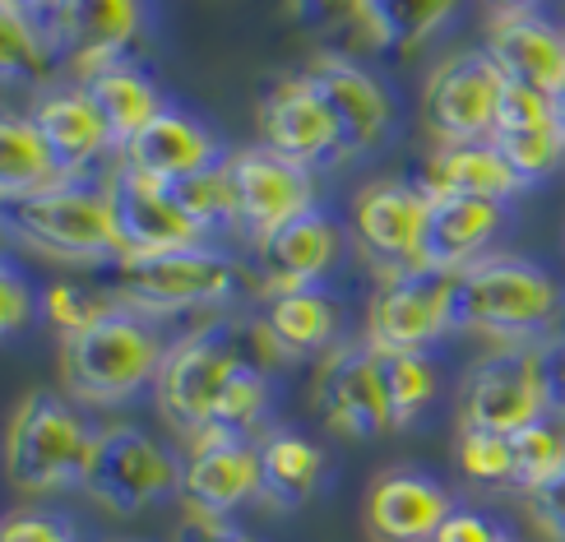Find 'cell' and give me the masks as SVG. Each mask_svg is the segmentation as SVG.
<instances>
[{"label":"cell","instance_id":"6da1fadb","mask_svg":"<svg viewBox=\"0 0 565 542\" xmlns=\"http://www.w3.org/2000/svg\"><path fill=\"white\" fill-rule=\"evenodd\" d=\"M561 320V288L520 255H482L455 274V329L497 343H543Z\"/></svg>","mask_w":565,"mask_h":542},{"label":"cell","instance_id":"7a4b0ae2","mask_svg":"<svg viewBox=\"0 0 565 542\" xmlns=\"http://www.w3.org/2000/svg\"><path fill=\"white\" fill-rule=\"evenodd\" d=\"M168 348L158 343L153 329L130 311H107L84 329L61 334V375L65 390L93 408L126 404L139 390L158 385V371Z\"/></svg>","mask_w":565,"mask_h":542},{"label":"cell","instance_id":"3957f363","mask_svg":"<svg viewBox=\"0 0 565 542\" xmlns=\"http://www.w3.org/2000/svg\"><path fill=\"white\" fill-rule=\"evenodd\" d=\"M6 219L14 237L46 255L56 265H121L126 251L116 242V223H111V204L107 191H88V185L61 181L52 191H38L29 200L6 204Z\"/></svg>","mask_w":565,"mask_h":542},{"label":"cell","instance_id":"277c9868","mask_svg":"<svg viewBox=\"0 0 565 542\" xmlns=\"http://www.w3.org/2000/svg\"><path fill=\"white\" fill-rule=\"evenodd\" d=\"M93 455V432L61 394H29L10 417L6 436V474L19 491L46 497V491L84 487Z\"/></svg>","mask_w":565,"mask_h":542},{"label":"cell","instance_id":"5b68a950","mask_svg":"<svg viewBox=\"0 0 565 542\" xmlns=\"http://www.w3.org/2000/svg\"><path fill=\"white\" fill-rule=\"evenodd\" d=\"M556 404V381L543 343H501L487 358H478L463 375L459 413L463 427L514 436L537 413Z\"/></svg>","mask_w":565,"mask_h":542},{"label":"cell","instance_id":"8992f818","mask_svg":"<svg viewBox=\"0 0 565 542\" xmlns=\"http://www.w3.org/2000/svg\"><path fill=\"white\" fill-rule=\"evenodd\" d=\"M84 491L111 514H139L181 491V464L149 432L111 422V427L93 432Z\"/></svg>","mask_w":565,"mask_h":542},{"label":"cell","instance_id":"52a82bcc","mask_svg":"<svg viewBox=\"0 0 565 542\" xmlns=\"http://www.w3.org/2000/svg\"><path fill=\"white\" fill-rule=\"evenodd\" d=\"M242 366H246V358L227 329H200V334L172 343L168 358H162L158 385H153L162 417H168L185 440L209 432L232 375Z\"/></svg>","mask_w":565,"mask_h":542},{"label":"cell","instance_id":"ba28073f","mask_svg":"<svg viewBox=\"0 0 565 542\" xmlns=\"http://www.w3.org/2000/svg\"><path fill=\"white\" fill-rule=\"evenodd\" d=\"M237 288V269L223 261L218 251H168V255H130L111 269V293L121 297L130 311L172 316L191 311V306L227 301Z\"/></svg>","mask_w":565,"mask_h":542},{"label":"cell","instance_id":"9c48e42d","mask_svg":"<svg viewBox=\"0 0 565 542\" xmlns=\"http://www.w3.org/2000/svg\"><path fill=\"white\" fill-rule=\"evenodd\" d=\"M505 70L491 61V52H455L445 61L431 84L422 111L440 145H478L497 130V107H501Z\"/></svg>","mask_w":565,"mask_h":542},{"label":"cell","instance_id":"30bf717a","mask_svg":"<svg viewBox=\"0 0 565 542\" xmlns=\"http://www.w3.org/2000/svg\"><path fill=\"white\" fill-rule=\"evenodd\" d=\"M177 497L185 501V514L227 520L232 510L260 497V445L223 427L191 436V455L181 464Z\"/></svg>","mask_w":565,"mask_h":542},{"label":"cell","instance_id":"8fae6325","mask_svg":"<svg viewBox=\"0 0 565 542\" xmlns=\"http://www.w3.org/2000/svg\"><path fill=\"white\" fill-rule=\"evenodd\" d=\"M455 329V274L404 269L371 301L366 343L375 352H427Z\"/></svg>","mask_w":565,"mask_h":542},{"label":"cell","instance_id":"7c38bea8","mask_svg":"<svg viewBox=\"0 0 565 542\" xmlns=\"http://www.w3.org/2000/svg\"><path fill=\"white\" fill-rule=\"evenodd\" d=\"M107 204H111L116 242H121L126 261H130V255L191 251V246L204 242L200 223L181 209V200L172 195V185L149 177V172L121 168L107 181Z\"/></svg>","mask_w":565,"mask_h":542},{"label":"cell","instance_id":"4fadbf2b","mask_svg":"<svg viewBox=\"0 0 565 542\" xmlns=\"http://www.w3.org/2000/svg\"><path fill=\"white\" fill-rule=\"evenodd\" d=\"M61 65L75 75H98L145 29V0H42Z\"/></svg>","mask_w":565,"mask_h":542},{"label":"cell","instance_id":"5bb4252c","mask_svg":"<svg viewBox=\"0 0 565 542\" xmlns=\"http://www.w3.org/2000/svg\"><path fill=\"white\" fill-rule=\"evenodd\" d=\"M227 172L237 191V227L260 246L311 209V172L278 158L274 149H242L237 158H227Z\"/></svg>","mask_w":565,"mask_h":542},{"label":"cell","instance_id":"9a60e30c","mask_svg":"<svg viewBox=\"0 0 565 542\" xmlns=\"http://www.w3.org/2000/svg\"><path fill=\"white\" fill-rule=\"evenodd\" d=\"M320 408L329 427L348 440H371L381 432H394L381 352L371 343L339 348L320 371Z\"/></svg>","mask_w":565,"mask_h":542},{"label":"cell","instance_id":"2e32d148","mask_svg":"<svg viewBox=\"0 0 565 542\" xmlns=\"http://www.w3.org/2000/svg\"><path fill=\"white\" fill-rule=\"evenodd\" d=\"M260 135H265V149L297 162V168H316V162L334 158L343 149L334 111L324 107V98L306 75L269 88V98L260 103Z\"/></svg>","mask_w":565,"mask_h":542},{"label":"cell","instance_id":"e0dca14e","mask_svg":"<svg viewBox=\"0 0 565 542\" xmlns=\"http://www.w3.org/2000/svg\"><path fill=\"white\" fill-rule=\"evenodd\" d=\"M306 79H311V88L324 98V107L334 111L343 153H371L375 145H381L390 121H394V107L385 98L381 79L366 75L358 61L329 56V52L306 65Z\"/></svg>","mask_w":565,"mask_h":542},{"label":"cell","instance_id":"ac0fdd59","mask_svg":"<svg viewBox=\"0 0 565 542\" xmlns=\"http://www.w3.org/2000/svg\"><path fill=\"white\" fill-rule=\"evenodd\" d=\"M505 204L473 200V195H440L427 191V227H422L417 269L459 274L487 251V242L501 232Z\"/></svg>","mask_w":565,"mask_h":542},{"label":"cell","instance_id":"d6986e66","mask_svg":"<svg viewBox=\"0 0 565 542\" xmlns=\"http://www.w3.org/2000/svg\"><path fill=\"white\" fill-rule=\"evenodd\" d=\"M455 501L436 478L417 468H390L366 497V533L375 542H436Z\"/></svg>","mask_w":565,"mask_h":542},{"label":"cell","instance_id":"ffe728a7","mask_svg":"<svg viewBox=\"0 0 565 542\" xmlns=\"http://www.w3.org/2000/svg\"><path fill=\"white\" fill-rule=\"evenodd\" d=\"M352 227L371 261L417 269V246L422 227H427V191H413L404 181H381L366 185L352 209Z\"/></svg>","mask_w":565,"mask_h":542},{"label":"cell","instance_id":"44dd1931","mask_svg":"<svg viewBox=\"0 0 565 542\" xmlns=\"http://www.w3.org/2000/svg\"><path fill=\"white\" fill-rule=\"evenodd\" d=\"M121 158H126V168L149 172V177L168 181V185L195 177L204 168H218V162H227L223 149H218V139L209 135L204 126H195L191 116L172 111V107H162L153 121H149V130L139 135V139H130V145L121 149Z\"/></svg>","mask_w":565,"mask_h":542},{"label":"cell","instance_id":"7402d4cb","mask_svg":"<svg viewBox=\"0 0 565 542\" xmlns=\"http://www.w3.org/2000/svg\"><path fill=\"white\" fill-rule=\"evenodd\" d=\"M491 61L505 70V79H520L547 98H561L565 88V33L537 14H505L491 23L487 42Z\"/></svg>","mask_w":565,"mask_h":542},{"label":"cell","instance_id":"603a6c76","mask_svg":"<svg viewBox=\"0 0 565 542\" xmlns=\"http://www.w3.org/2000/svg\"><path fill=\"white\" fill-rule=\"evenodd\" d=\"M33 126L46 139V149H52L56 168L65 177L84 172L93 158H103L107 149H116L103 111L93 107V98L84 88H61V93H46V98H38Z\"/></svg>","mask_w":565,"mask_h":542},{"label":"cell","instance_id":"cb8c5ba5","mask_svg":"<svg viewBox=\"0 0 565 542\" xmlns=\"http://www.w3.org/2000/svg\"><path fill=\"white\" fill-rule=\"evenodd\" d=\"M427 185L440 195H473V200L505 204L529 181L491 149V139H478V145H440L427 162Z\"/></svg>","mask_w":565,"mask_h":542},{"label":"cell","instance_id":"d4e9b609","mask_svg":"<svg viewBox=\"0 0 565 542\" xmlns=\"http://www.w3.org/2000/svg\"><path fill=\"white\" fill-rule=\"evenodd\" d=\"M324 482V450L297 432L260 440V501L269 510H301Z\"/></svg>","mask_w":565,"mask_h":542},{"label":"cell","instance_id":"484cf974","mask_svg":"<svg viewBox=\"0 0 565 542\" xmlns=\"http://www.w3.org/2000/svg\"><path fill=\"white\" fill-rule=\"evenodd\" d=\"M260 251H265L274 278L282 283L278 293H288V288H311V283H316L329 265H334V255H339V232H334V223L320 214V209H306L301 219H292L288 227H278Z\"/></svg>","mask_w":565,"mask_h":542},{"label":"cell","instance_id":"4316f807","mask_svg":"<svg viewBox=\"0 0 565 542\" xmlns=\"http://www.w3.org/2000/svg\"><path fill=\"white\" fill-rule=\"evenodd\" d=\"M79 88L93 98V107L103 111V121H107V130H111V139H116V149H126L130 139L145 135L149 121L162 111L153 79L139 75L135 65H121V61L107 65V70H98V75H88Z\"/></svg>","mask_w":565,"mask_h":542},{"label":"cell","instance_id":"83f0119b","mask_svg":"<svg viewBox=\"0 0 565 542\" xmlns=\"http://www.w3.org/2000/svg\"><path fill=\"white\" fill-rule=\"evenodd\" d=\"M265 334L278 343L288 358H306L334 343L339 334V306L316 288H288L274 293L265 306Z\"/></svg>","mask_w":565,"mask_h":542},{"label":"cell","instance_id":"f1b7e54d","mask_svg":"<svg viewBox=\"0 0 565 542\" xmlns=\"http://www.w3.org/2000/svg\"><path fill=\"white\" fill-rule=\"evenodd\" d=\"M463 0H362V29L381 52H417L422 42H431L445 23L459 14Z\"/></svg>","mask_w":565,"mask_h":542},{"label":"cell","instance_id":"f546056e","mask_svg":"<svg viewBox=\"0 0 565 542\" xmlns=\"http://www.w3.org/2000/svg\"><path fill=\"white\" fill-rule=\"evenodd\" d=\"M61 181H75V177H65L56 168V158L46 149V139L38 135L33 116H6L0 121V195H6V204L52 191Z\"/></svg>","mask_w":565,"mask_h":542},{"label":"cell","instance_id":"4dcf8cb0","mask_svg":"<svg viewBox=\"0 0 565 542\" xmlns=\"http://www.w3.org/2000/svg\"><path fill=\"white\" fill-rule=\"evenodd\" d=\"M0 65L10 79H52V70H65L42 6L0 0Z\"/></svg>","mask_w":565,"mask_h":542},{"label":"cell","instance_id":"1f68e13d","mask_svg":"<svg viewBox=\"0 0 565 542\" xmlns=\"http://www.w3.org/2000/svg\"><path fill=\"white\" fill-rule=\"evenodd\" d=\"M514 440V487L537 491L565 474V404H556L547 413H537L529 427H520L510 436Z\"/></svg>","mask_w":565,"mask_h":542},{"label":"cell","instance_id":"d6a6232c","mask_svg":"<svg viewBox=\"0 0 565 542\" xmlns=\"http://www.w3.org/2000/svg\"><path fill=\"white\" fill-rule=\"evenodd\" d=\"M385 358V394L394 427H408L436 398V366L427 352H381Z\"/></svg>","mask_w":565,"mask_h":542},{"label":"cell","instance_id":"836d02e7","mask_svg":"<svg viewBox=\"0 0 565 542\" xmlns=\"http://www.w3.org/2000/svg\"><path fill=\"white\" fill-rule=\"evenodd\" d=\"M172 195L181 200V209L200 223V232L214 227H237V191H232V172L227 162L218 168H204L195 177H185L172 185Z\"/></svg>","mask_w":565,"mask_h":542},{"label":"cell","instance_id":"e575fe53","mask_svg":"<svg viewBox=\"0 0 565 542\" xmlns=\"http://www.w3.org/2000/svg\"><path fill=\"white\" fill-rule=\"evenodd\" d=\"M487 139L529 185L552 177L561 168V158H565V130L561 126H547V130H491Z\"/></svg>","mask_w":565,"mask_h":542},{"label":"cell","instance_id":"d590c367","mask_svg":"<svg viewBox=\"0 0 565 542\" xmlns=\"http://www.w3.org/2000/svg\"><path fill=\"white\" fill-rule=\"evenodd\" d=\"M459 468L482 487H514V440L501 432L463 427L459 432Z\"/></svg>","mask_w":565,"mask_h":542},{"label":"cell","instance_id":"8d00e7d4","mask_svg":"<svg viewBox=\"0 0 565 542\" xmlns=\"http://www.w3.org/2000/svg\"><path fill=\"white\" fill-rule=\"evenodd\" d=\"M265 408H269V381H265V371H260V366H250V362H246L237 375H232V385H227L223 404H218V413H214V427L246 436L255 422L265 417Z\"/></svg>","mask_w":565,"mask_h":542},{"label":"cell","instance_id":"74e56055","mask_svg":"<svg viewBox=\"0 0 565 542\" xmlns=\"http://www.w3.org/2000/svg\"><path fill=\"white\" fill-rule=\"evenodd\" d=\"M547 126H561L556 98H547V93H537L520 79H505L501 107H497V130H547Z\"/></svg>","mask_w":565,"mask_h":542},{"label":"cell","instance_id":"f35d334b","mask_svg":"<svg viewBox=\"0 0 565 542\" xmlns=\"http://www.w3.org/2000/svg\"><path fill=\"white\" fill-rule=\"evenodd\" d=\"M38 316V297L29 288V278H23L14 265L0 269V329L14 339L29 329V320Z\"/></svg>","mask_w":565,"mask_h":542},{"label":"cell","instance_id":"ab89813d","mask_svg":"<svg viewBox=\"0 0 565 542\" xmlns=\"http://www.w3.org/2000/svg\"><path fill=\"white\" fill-rule=\"evenodd\" d=\"M88 297H93V293H79V288H70V283H61V288L46 293V316L61 325V334H70V329H84V325H93L98 316L116 311V306L88 301Z\"/></svg>","mask_w":565,"mask_h":542},{"label":"cell","instance_id":"60d3db41","mask_svg":"<svg viewBox=\"0 0 565 542\" xmlns=\"http://www.w3.org/2000/svg\"><path fill=\"white\" fill-rule=\"evenodd\" d=\"M524 510H529L533 529L543 533V538L565 542V474H561L556 482H547V487L529 491V497H524Z\"/></svg>","mask_w":565,"mask_h":542},{"label":"cell","instance_id":"b9f144b4","mask_svg":"<svg viewBox=\"0 0 565 542\" xmlns=\"http://www.w3.org/2000/svg\"><path fill=\"white\" fill-rule=\"evenodd\" d=\"M0 542H79V538H75V529H70L65 520H56V514L19 510V514H10V520H6Z\"/></svg>","mask_w":565,"mask_h":542},{"label":"cell","instance_id":"7bdbcfd3","mask_svg":"<svg viewBox=\"0 0 565 542\" xmlns=\"http://www.w3.org/2000/svg\"><path fill=\"white\" fill-rule=\"evenodd\" d=\"M436 542H510V533L497 529V524H491L487 514H478V510H455L450 520L440 524Z\"/></svg>","mask_w":565,"mask_h":542},{"label":"cell","instance_id":"ee69618b","mask_svg":"<svg viewBox=\"0 0 565 542\" xmlns=\"http://www.w3.org/2000/svg\"><path fill=\"white\" fill-rule=\"evenodd\" d=\"M172 542H260L246 529H237L232 520H204V514H185Z\"/></svg>","mask_w":565,"mask_h":542},{"label":"cell","instance_id":"f6af8a7d","mask_svg":"<svg viewBox=\"0 0 565 542\" xmlns=\"http://www.w3.org/2000/svg\"><path fill=\"white\" fill-rule=\"evenodd\" d=\"M306 10H316V14H358L362 10V0H301Z\"/></svg>","mask_w":565,"mask_h":542},{"label":"cell","instance_id":"bcb514c9","mask_svg":"<svg viewBox=\"0 0 565 542\" xmlns=\"http://www.w3.org/2000/svg\"><path fill=\"white\" fill-rule=\"evenodd\" d=\"M497 6H505L510 14H529V6H537V0H497Z\"/></svg>","mask_w":565,"mask_h":542},{"label":"cell","instance_id":"7dc6e473","mask_svg":"<svg viewBox=\"0 0 565 542\" xmlns=\"http://www.w3.org/2000/svg\"><path fill=\"white\" fill-rule=\"evenodd\" d=\"M556 116H561V130H565V88H561V98H556Z\"/></svg>","mask_w":565,"mask_h":542},{"label":"cell","instance_id":"c3c4849f","mask_svg":"<svg viewBox=\"0 0 565 542\" xmlns=\"http://www.w3.org/2000/svg\"><path fill=\"white\" fill-rule=\"evenodd\" d=\"M556 362H565V343H561V348H556Z\"/></svg>","mask_w":565,"mask_h":542},{"label":"cell","instance_id":"681fc988","mask_svg":"<svg viewBox=\"0 0 565 542\" xmlns=\"http://www.w3.org/2000/svg\"><path fill=\"white\" fill-rule=\"evenodd\" d=\"M19 6H42V0H19Z\"/></svg>","mask_w":565,"mask_h":542}]
</instances>
